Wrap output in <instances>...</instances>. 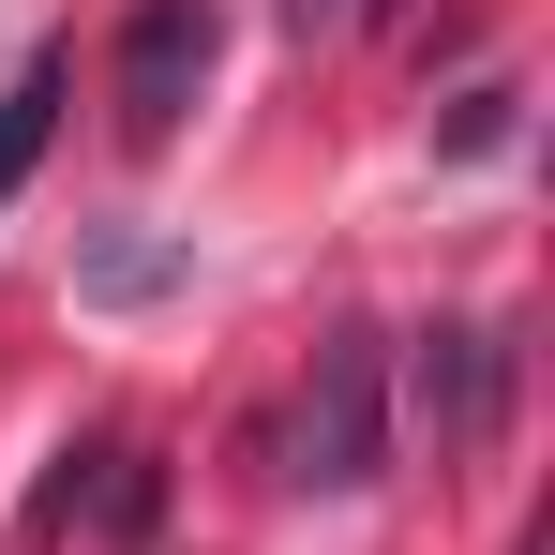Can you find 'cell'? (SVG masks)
<instances>
[{
    "label": "cell",
    "instance_id": "obj_5",
    "mask_svg": "<svg viewBox=\"0 0 555 555\" xmlns=\"http://www.w3.org/2000/svg\"><path fill=\"white\" fill-rule=\"evenodd\" d=\"M436 151H451V166H480V151H511V91L480 76V91H465L451 120H436Z\"/></svg>",
    "mask_w": 555,
    "mask_h": 555
},
{
    "label": "cell",
    "instance_id": "obj_1",
    "mask_svg": "<svg viewBox=\"0 0 555 555\" xmlns=\"http://www.w3.org/2000/svg\"><path fill=\"white\" fill-rule=\"evenodd\" d=\"M375 465H390V361H375V331H331L315 375H300V405H285V480L361 495Z\"/></svg>",
    "mask_w": 555,
    "mask_h": 555
},
{
    "label": "cell",
    "instance_id": "obj_4",
    "mask_svg": "<svg viewBox=\"0 0 555 555\" xmlns=\"http://www.w3.org/2000/svg\"><path fill=\"white\" fill-rule=\"evenodd\" d=\"M61 91H76V76H61V61H30V76H15V91H0V210H15V181H30V166H46V135H61Z\"/></svg>",
    "mask_w": 555,
    "mask_h": 555
},
{
    "label": "cell",
    "instance_id": "obj_2",
    "mask_svg": "<svg viewBox=\"0 0 555 555\" xmlns=\"http://www.w3.org/2000/svg\"><path fill=\"white\" fill-rule=\"evenodd\" d=\"M210 91V0H135V30H120V135L135 151H166Z\"/></svg>",
    "mask_w": 555,
    "mask_h": 555
},
{
    "label": "cell",
    "instance_id": "obj_6",
    "mask_svg": "<svg viewBox=\"0 0 555 555\" xmlns=\"http://www.w3.org/2000/svg\"><path fill=\"white\" fill-rule=\"evenodd\" d=\"M346 15H361V0H285V30H300V46H331Z\"/></svg>",
    "mask_w": 555,
    "mask_h": 555
},
{
    "label": "cell",
    "instance_id": "obj_3",
    "mask_svg": "<svg viewBox=\"0 0 555 555\" xmlns=\"http://www.w3.org/2000/svg\"><path fill=\"white\" fill-rule=\"evenodd\" d=\"M421 421H436V451H480L495 421H511V331H421Z\"/></svg>",
    "mask_w": 555,
    "mask_h": 555
}]
</instances>
